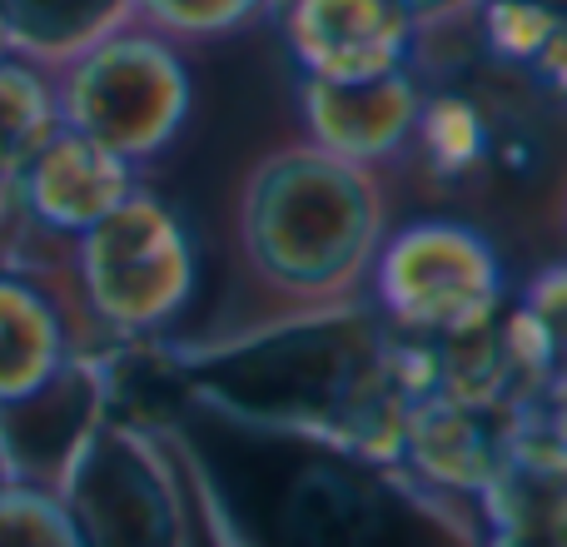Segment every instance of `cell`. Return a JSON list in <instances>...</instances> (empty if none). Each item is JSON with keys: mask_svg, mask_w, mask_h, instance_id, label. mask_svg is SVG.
<instances>
[{"mask_svg": "<svg viewBox=\"0 0 567 547\" xmlns=\"http://www.w3.org/2000/svg\"><path fill=\"white\" fill-rule=\"evenodd\" d=\"M215 453L225 498L245 513L265 547H413V518L373 478L323 463L309 453H284V443H245L229 453L215 433H199Z\"/></svg>", "mask_w": 567, "mask_h": 547, "instance_id": "1", "label": "cell"}, {"mask_svg": "<svg viewBox=\"0 0 567 547\" xmlns=\"http://www.w3.org/2000/svg\"><path fill=\"white\" fill-rule=\"evenodd\" d=\"M185 379L215 389L219 399L245 403L255 413H293V419H349L373 393L379 353L373 323L319 319L299 329L269 333L235 353H215Z\"/></svg>", "mask_w": 567, "mask_h": 547, "instance_id": "2", "label": "cell"}, {"mask_svg": "<svg viewBox=\"0 0 567 547\" xmlns=\"http://www.w3.org/2000/svg\"><path fill=\"white\" fill-rule=\"evenodd\" d=\"M363 189L333 165H284L265 179L255 235L265 259L293 279H323L363 239Z\"/></svg>", "mask_w": 567, "mask_h": 547, "instance_id": "3", "label": "cell"}, {"mask_svg": "<svg viewBox=\"0 0 567 547\" xmlns=\"http://www.w3.org/2000/svg\"><path fill=\"white\" fill-rule=\"evenodd\" d=\"M179 100H185V85H179L175 60L145 40L100 50L75 80V115L85 135L125 149L155 145L175 120Z\"/></svg>", "mask_w": 567, "mask_h": 547, "instance_id": "4", "label": "cell"}, {"mask_svg": "<svg viewBox=\"0 0 567 547\" xmlns=\"http://www.w3.org/2000/svg\"><path fill=\"white\" fill-rule=\"evenodd\" d=\"M289 40L323 80H369L403 55L409 10L399 0H275Z\"/></svg>", "mask_w": 567, "mask_h": 547, "instance_id": "5", "label": "cell"}, {"mask_svg": "<svg viewBox=\"0 0 567 547\" xmlns=\"http://www.w3.org/2000/svg\"><path fill=\"white\" fill-rule=\"evenodd\" d=\"M95 293L120 313H159L185 283V249L159 209H110L90 245Z\"/></svg>", "mask_w": 567, "mask_h": 547, "instance_id": "6", "label": "cell"}, {"mask_svg": "<svg viewBox=\"0 0 567 547\" xmlns=\"http://www.w3.org/2000/svg\"><path fill=\"white\" fill-rule=\"evenodd\" d=\"M389 283L413 319L468 329L493 293V269L468 235L458 229H419L403 239L389 265Z\"/></svg>", "mask_w": 567, "mask_h": 547, "instance_id": "7", "label": "cell"}, {"mask_svg": "<svg viewBox=\"0 0 567 547\" xmlns=\"http://www.w3.org/2000/svg\"><path fill=\"white\" fill-rule=\"evenodd\" d=\"M313 120L319 130L343 149H383L399 140L413 120V85L399 75H369V80H323L313 90Z\"/></svg>", "mask_w": 567, "mask_h": 547, "instance_id": "8", "label": "cell"}, {"mask_svg": "<svg viewBox=\"0 0 567 547\" xmlns=\"http://www.w3.org/2000/svg\"><path fill=\"white\" fill-rule=\"evenodd\" d=\"M120 165L95 140H60L35 159V199L60 225H95L120 205Z\"/></svg>", "mask_w": 567, "mask_h": 547, "instance_id": "9", "label": "cell"}, {"mask_svg": "<svg viewBox=\"0 0 567 547\" xmlns=\"http://www.w3.org/2000/svg\"><path fill=\"white\" fill-rule=\"evenodd\" d=\"M125 0H0V25L45 50H65L95 35Z\"/></svg>", "mask_w": 567, "mask_h": 547, "instance_id": "10", "label": "cell"}, {"mask_svg": "<svg viewBox=\"0 0 567 547\" xmlns=\"http://www.w3.org/2000/svg\"><path fill=\"white\" fill-rule=\"evenodd\" d=\"M429 130V155L433 169L443 175H473L478 165H488V110L468 95H443L423 120Z\"/></svg>", "mask_w": 567, "mask_h": 547, "instance_id": "11", "label": "cell"}, {"mask_svg": "<svg viewBox=\"0 0 567 547\" xmlns=\"http://www.w3.org/2000/svg\"><path fill=\"white\" fill-rule=\"evenodd\" d=\"M483 40L498 50L503 60H523V65H558V16L538 0H493L483 10Z\"/></svg>", "mask_w": 567, "mask_h": 547, "instance_id": "12", "label": "cell"}, {"mask_svg": "<svg viewBox=\"0 0 567 547\" xmlns=\"http://www.w3.org/2000/svg\"><path fill=\"white\" fill-rule=\"evenodd\" d=\"M50 135V100L20 70H0V169H16Z\"/></svg>", "mask_w": 567, "mask_h": 547, "instance_id": "13", "label": "cell"}, {"mask_svg": "<svg viewBox=\"0 0 567 547\" xmlns=\"http://www.w3.org/2000/svg\"><path fill=\"white\" fill-rule=\"evenodd\" d=\"M50 339V323L35 299L16 289H0V373L10 363H30Z\"/></svg>", "mask_w": 567, "mask_h": 547, "instance_id": "14", "label": "cell"}, {"mask_svg": "<svg viewBox=\"0 0 567 547\" xmlns=\"http://www.w3.org/2000/svg\"><path fill=\"white\" fill-rule=\"evenodd\" d=\"M150 6L179 25H225V20L245 16L249 0H150Z\"/></svg>", "mask_w": 567, "mask_h": 547, "instance_id": "15", "label": "cell"}, {"mask_svg": "<svg viewBox=\"0 0 567 547\" xmlns=\"http://www.w3.org/2000/svg\"><path fill=\"white\" fill-rule=\"evenodd\" d=\"M403 10H419V16H433V10H449L453 0H399Z\"/></svg>", "mask_w": 567, "mask_h": 547, "instance_id": "16", "label": "cell"}]
</instances>
